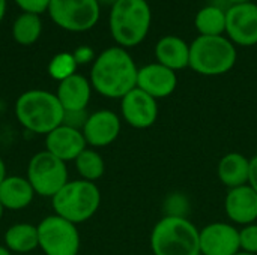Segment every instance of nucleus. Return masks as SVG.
I'll list each match as a JSON object with an SVG mask.
<instances>
[{
  "mask_svg": "<svg viewBox=\"0 0 257 255\" xmlns=\"http://www.w3.org/2000/svg\"><path fill=\"white\" fill-rule=\"evenodd\" d=\"M74 162H75L77 173L81 176L83 180H87V182H93L95 183V180L101 179L104 176V173H105L104 159L93 149H84L77 156V159Z\"/></svg>",
  "mask_w": 257,
  "mask_h": 255,
  "instance_id": "obj_24",
  "label": "nucleus"
},
{
  "mask_svg": "<svg viewBox=\"0 0 257 255\" xmlns=\"http://www.w3.org/2000/svg\"><path fill=\"white\" fill-rule=\"evenodd\" d=\"M5 12H6V0H0V23L5 17Z\"/></svg>",
  "mask_w": 257,
  "mask_h": 255,
  "instance_id": "obj_32",
  "label": "nucleus"
},
{
  "mask_svg": "<svg viewBox=\"0 0 257 255\" xmlns=\"http://www.w3.org/2000/svg\"><path fill=\"white\" fill-rule=\"evenodd\" d=\"M176 86H178L176 72L160 63H149L139 69L137 87L155 99L172 95Z\"/></svg>",
  "mask_w": 257,
  "mask_h": 255,
  "instance_id": "obj_15",
  "label": "nucleus"
},
{
  "mask_svg": "<svg viewBox=\"0 0 257 255\" xmlns=\"http://www.w3.org/2000/svg\"><path fill=\"white\" fill-rule=\"evenodd\" d=\"M0 255H12L11 251L5 246V245H0Z\"/></svg>",
  "mask_w": 257,
  "mask_h": 255,
  "instance_id": "obj_33",
  "label": "nucleus"
},
{
  "mask_svg": "<svg viewBox=\"0 0 257 255\" xmlns=\"http://www.w3.org/2000/svg\"><path fill=\"white\" fill-rule=\"evenodd\" d=\"M3 240H5V246L11 252H17V254L32 252L36 248H39L38 227L27 222L14 224L6 230Z\"/></svg>",
  "mask_w": 257,
  "mask_h": 255,
  "instance_id": "obj_21",
  "label": "nucleus"
},
{
  "mask_svg": "<svg viewBox=\"0 0 257 255\" xmlns=\"http://www.w3.org/2000/svg\"><path fill=\"white\" fill-rule=\"evenodd\" d=\"M90 95L92 84L80 74H74L60 81L56 92V96L65 111H84L90 101Z\"/></svg>",
  "mask_w": 257,
  "mask_h": 255,
  "instance_id": "obj_17",
  "label": "nucleus"
},
{
  "mask_svg": "<svg viewBox=\"0 0 257 255\" xmlns=\"http://www.w3.org/2000/svg\"><path fill=\"white\" fill-rule=\"evenodd\" d=\"M202 255H235L241 251L239 230L226 222H212L199 230Z\"/></svg>",
  "mask_w": 257,
  "mask_h": 255,
  "instance_id": "obj_11",
  "label": "nucleus"
},
{
  "mask_svg": "<svg viewBox=\"0 0 257 255\" xmlns=\"http://www.w3.org/2000/svg\"><path fill=\"white\" fill-rule=\"evenodd\" d=\"M224 209L230 221L241 225L254 224L257 219V194L250 185L229 189Z\"/></svg>",
  "mask_w": 257,
  "mask_h": 255,
  "instance_id": "obj_16",
  "label": "nucleus"
},
{
  "mask_svg": "<svg viewBox=\"0 0 257 255\" xmlns=\"http://www.w3.org/2000/svg\"><path fill=\"white\" fill-rule=\"evenodd\" d=\"M50 2H51V0H15V3H17L24 12L36 14V15H39V14L48 11Z\"/></svg>",
  "mask_w": 257,
  "mask_h": 255,
  "instance_id": "obj_27",
  "label": "nucleus"
},
{
  "mask_svg": "<svg viewBox=\"0 0 257 255\" xmlns=\"http://www.w3.org/2000/svg\"><path fill=\"white\" fill-rule=\"evenodd\" d=\"M248 185L257 194V156L250 159V174H248Z\"/></svg>",
  "mask_w": 257,
  "mask_h": 255,
  "instance_id": "obj_30",
  "label": "nucleus"
},
{
  "mask_svg": "<svg viewBox=\"0 0 257 255\" xmlns=\"http://www.w3.org/2000/svg\"><path fill=\"white\" fill-rule=\"evenodd\" d=\"M84 149H87V143L83 137V132L78 129L60 125L47 134L45 150L63 162L75 161Z\"/></svg>",
  "mask_w": 257,
  "mask_h": 255,
  "instance_id": "obj_14",
  "label": "nucleus"
},
{
  "mask_svg": "<svg viewBox=\"0 0 257 255\" xmlns=\"http://www.w3.org/2000/svg\"><path fill=\"white\" fill-rule=\"evenodd\" d=\"M39 248L45 255H78L80 233L77 225L57 216L50 215L38 225Z\"/></svg>",
  "mask_w": 257,
  "mask_h": 255,
  "instance_id": "obj_8",
  "label": "nucleus"
},
{
  "mask_svg": "<svg viewBox=\"0 0 257 255\" xmlns=\"http://www.w3.org/2000/svg\"><path fill=\"white\" fill-rule=\"evenodd\" d=\"M48 14L68 32H86L98 23L101 8L98 0H51Z\"/></svg>",
  "mask_w": 257,
  "mask_h": 255,
  "instance_id": "obj_9",
  "label": "nucleus"
},
{
  "mask_svg": "<svg viewBox=\"0 0 257 255\" xmlns=\"http://www.w3.org/2000/svg\"><path fill=\"white\" fill-rule=\"evenodd\" d=\"M81 132L87 146H110L120 134V119L110 110H98L89 114Z\"/></svg>",
  "mask_w": 257,
  "mask_h": 255,
  "instance_id": "obj_13",
  "label": "nucleus"
},
{
  "mask_svg": "<svg viewBox=\"0 0 257 255\" xmlns=\"http://www.w3.org/2000/svg\"><path fill=\"white\" fill-rule=\"evenodd\" d=\"M15 117L27 131L47 135L63 123L65 110L56 93L27 90L15 102Z\"/></svg>",
  "mask_w": 257,
  "mask_h": 255,
  "instance_id": "obj_2",
  "label": "nucleus"
},
{
  "mask_svg": "<svg viewBox=\"0 0 257 255\" xmlns=\"http://www.w3.org/2000/svg\"><path fill=\"white\" fill-rule=\"evenodd\" d=\"M157 63L172 69L181 71L190 66V45L179 36H164L155 45Z\"/></svg>",
  "mask_w": 257,
  "mask_h": 255,
  "instance_id": "obj_18",
  "label": "nucleus"
},
{
  "mask_svg": "<svg viewBox=\"0 0 257 255\" xmlns=\"http://www.w3.org/2000/svg\"><path fill=\"white\" fill-rule=\"evenodd\" d=\"M227 2H230L232 5H241V3H248L251 0H227Z\"/></svg>",
  "mask_w": 257,
  "mask_h": 255,
  "instance_id": "obj_34",
  "label": "nucleus"
},
{
  "mask_svg": "<svg viewBox=\"0 0 257 255\" xmlns=\"http://www.w3.org/2000/svg\"><path fill=\"white\" fill-rule=\"evenodd\" d=\"M72 56H74L77 65H86V63L92 62L93 57H95L93 50L89 48V47H80V48H77V50L72 53Z\"/></svg>",
  "mask_w": 257,
  "mask_h": 255,
  "instance_id": "obj_29",
  "label": "nucleus"
},
{
  "mask_svg": "<svg viewBox=\"0 0 257 255\" xmlns=\"http://www.w3.org/2000/svg\"><path fill=\"white\" fill-rule=\"evenodd\" d=\"M151 248L154 255H199V230L185 216L167 215L154 227Z\"/></svg>",
  "mask_w": 257,
  "mask_h": 255,
  "instance_id": "obj_4",
  "label": "nucleus"
},
{
  "mask_svg": "<svg viewBox=\"0 0 257 255\" xmlns=\"http://www.w3.org/2000/svg\"><path fill=\"white\" fill-rule=\"evenodd\" d=\"M120 111L123 120L130 126L136 129H146L157 122L158 104L155 98L136 87L120 99Z\"/></svg>",
  "mask_w": 257,
  "mask_h": 255,
  "instance_id": "obj_12",
  "label": "nucleus"
},
{
  "mask_svg": "<svg viewBox=\"0 0 257 255\" xmlns=\"http://www.w3.org/2000/svg\"><path fill=\"white\" fill-rule=\"evenodd\" d=\"M137 74L139 69L130 53L122 47H111L95 59L90 69V84L105 98L122 99L137 87Z\"/></svg>",
  "mask_w": 257,
  "mask_h": 255,
  "instance_id": "obj_1",
  "label": "nucleus"
},
{
  "mask_svg": "<svg viewBox=\"0 0 257 255\" xmlns=\"http://www.w3.org/2000/svg\"><path fill=\"white\" fill-rule=\"evenodd\" d=\"M239 242L241 251L257 255V224L245 225L239 230Z\"/></svg>",
  "mask_w": 257,
  "mask_h": 255,
  "instance_id": "obj_26",
  "label": "nucleus"
},
{
  "mask_svg": "<svg viewBox=\"0 0 257 255\" xmlns=\"http://www.w3.org/2000/svg\"><path fill=\"white\" fill-rule=\"evenodd\" d=\"M51 204L54 215L77 225L89 221L98 212L101 192L93 182L72 180L51 198Z\"/></svg>",
  "mask_w": 257,
  "mask_h": 255,
  "instance_id": "obj_5",
  "label": "nucleus"
},
{
  "mask_svg": "<svg viewBox=\"0 0 257 255\" xmlns=\"http://www.w3.org/2000/svg\"><path fill=\"white\" fill-rule=\"evenodd\" d=\"M87 117H89V114L86 113V110L84 111H65V117H63L62 125H66V126H71L74 129L81 131Z\"/></svg>",
  "mask_w": 257,
  "mask_h": 255,
  "instance_id": "obj_28",
  "label": "nucleus"
},
{
  "mask_svg": "<svg viewBox=\"0 0 257 255\" xmlns=\"http://www.w3.org/2000/svg\"><path fill=\"white\" fill-rule=\"evenodd\" d=\"M227 38L241 47L257 45V5L253 2L232 5L226 11Z\"/></svg>",
  "mask_w": 257,
  "mask_h": 255,
  "instance_id": "obj_10",
  "label": "nucleus"
},
{
  "mask_svg": "<svg viewBox=\"0 0 257 255\" xmlns=\"http://www.w3.org/2000/svg\"><path fill=\"white\" fill-rule=\"evenodd\" d=\"M3 212H5V207H3V204L0 203V219H2V216H3Z\"/></svg>",
  "mask_w": 257,
  "mask_h": 255,
  "instance_id": "obj_36",
  "label": "nucleus"
},
{
  "mask_svg": "<svg viewBox=\"0 0 257 255\" xmlns=\"http://www.w3.org/2000/svg\"><path fill=\"white\" fill-rule=\"evenodd\" d=\"M236 63V47L224 36H199L190 44V68L206 77L223 75Z\"/></svg>",
  "mask_w": 257,
  "mask_h": 255,
  "instance_id": "obj_6",
  "label": "nucleus"
},
{
  "mask_svg": "<svg viewBox=\"0 0 257 255\" xmlns=\"http://www.w3.org/2000/svg\"><path fill=\"white\" fill-rule=\"evenodd\" d=\"M42 32V23L39 15L36 14H29L23 12L14 23L12 26V35L14 39L24 47H29L35 44Z\"/></svg>",
  "mask_w": 257,
  "mask_h": 255,
  "instance_id": "obj_23",
  "label": "nucleus"
},
{
  "mask_svg": "<svg viewBox=\"0 0 257 255\" xmlns=\"http://www.w3.org/2000/svg\"><path fill=\"white\" fill-rule=\"evenodd\" d=\"M6 177V167H5V162L3 159L0 158V183L3 182V179Z\"/></svg>",
  "mask_w": 257,
  "mask_h": 255,
  "instance_id": "obj_31",
  "label": "nucleus"
},
{
  "mask_svg": "<svg viewBox=\"0 0 257 255\" xmlns=\"http://www.w3.org/2000/svg\"><path fill=\"white\" fill-rule=\"evenodd\" d=\"M98 2H99V5L104 3V5H111V6H113L117 0H98Z\"/></svg>",
  "mask_w": 257,
  "mask_h": 255,
  "instance_id": "obj_35",
  "label": "nucleus"
},
{
  "mask_svg": "<svg viewBox=\"0 0 257 255\" xmlns=\"http://www.w3.org/2000/svg\"><path fill=\"white\" fill-rule=\"evenodd\" d=\"M152 12L146 0H117L110 11V32L122 48L145 41L151 29Z\"/></svg>",
  "mask_w": 257,
  "mask_h": 255,
  "instance_id": "obj_3",
  "label": "nucleus"
},
{
  "mask_svg": "<svg viewBox=\"0 0 257 255\" xmlns=\"http://www.w3.org/2000/svg\"><path fill=\"white\" fill-rule=\"evenodd\" d=\"M77 66L78 65H77L72 53H59L50 60L48 74L60 83V81L66 80L68 77L74 75Z\"/></svg>",
  "mask_w": 257,
  "mask_h": 255,
  "instance_id": "obj_25",
  "label": "nucleus"
},
{
  "mask_svg": "<svg viewBox=\"0 0 257 255\" xmlns=\"http://www.w3.org/2000/svg\"><path fill=\"white\" fill-rule=\"evenodd\" d=\"M27 180L36 195L53 198L69 182L66 162L47 150L39 152L29 161Z\"/></svg>",
  "mask_w": 257,
  "mask_h": 255,
  "instance_id": "obj_7",
  "label": "nucleus"
},
{
  "mask_svg": "<svg viewBox=\"0 0 257 255\" xmlns=\"http://www.w3.org/2000/svg\"><path fill=\"white\" fill-rule=\"evenodd\" d=\"M35 191L27 180L21 176H6L0 183V203L5 210H21L30 206Z\"/></svg>",
  "mask_w": 257,
  "mask_h": 255,
  "instance_id": "obj_19",
  "label": "nucleus"
},
{
  "mask_svg": "<svg viewBox=\"0 0 257 255\" xmlns=\"http://www.w3.org/2000/svg\"><path fill=\"white\" fill-rule=\"evenodd\" d=\"M199 255H202V254H199Z\"/></svg>",
  "mask_w": 257,
  "mask_h": 255,
  "instance_id": "obj_38",
  "label": "nucleus"
},
{
  "mask_svg": "<svg viewBox=\"0 0 257 255\" xmlns=\"http://www.w3.org/2000/svg\"><path fill=\"white\" fill-rule=\"evenodd\" d=\"M194 26L200 36H223L226 32V11L218 6H205L196 14Z\"/></svg>",
  "mask_w": 257,
  "mask_h": 255,
  "instance_id": "obj_22",
  "label": "nucleus"
},
{
  "mask_svg": "<svg viewBox=\"0 0 257 255\" xmlns=\"http://www.w3.org/2000/svg\"><path fill=\"white\" fill-rule=\"evenodd\" d=\"M235 255H254V254H250V252H245V251H239V252H236Z\"/></svg>",
  "mask_w": 257,
  "mask_h": 255,
  "instance_id": "obj_37",
  "label": "nucleus"
},
{
  "mask_svg": "<svg viewBox=\"0 0 257 255\" xmlns=\"http://www.w3.org/2000/svg\"><path fill=\"white\" fill-rule=\"evenodd\" d=\"M218 179L229 188H238L248 185V174H250V159L244 155L232 152L221 158L218 162Z\"/></svg>",
  "mask_w": 257,
  "mask_h": 255,
  "instance_id": "obj_20",
  "label": "nucleus"
}]
</instances>
